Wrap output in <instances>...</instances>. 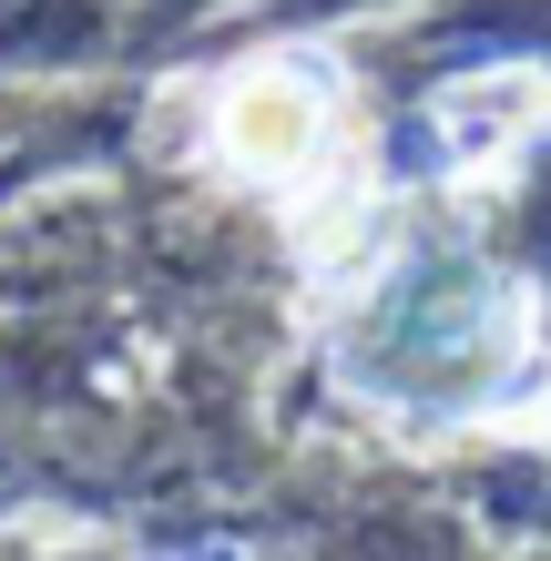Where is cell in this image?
<instances>
[{
	"instance_id": "cell-1",
	"label": "cell",
	"mask_w": 551,
	"mask_h": 561,
	"mask_svg": "<svg viewBox=\"0 0 551 561\" xmlns=\"http://www.w3.org/2000/svg\"><path fill=\"white\" fill-rule=\"evenodd\" d=\"M328 82L307 61H245L236 82L215 92V153L255 184H297L317 153H328Z\"/></svg>"
}]
</instances>
